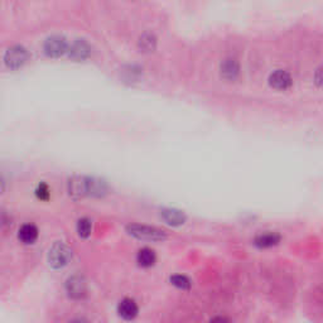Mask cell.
<instances>
[{"label":"cell","instance_id":"cell-1","mask_svg":"<svg viewBox=\"0 0 323 323\" xmlns=\"http://www.w3.org/2000/svg\"><path fill=\"white\" fill-rule=\"evenodd\" d=\"M48 264L53 269H62L72 259V250L64 244V242H56L48 251Z\"/></svg>","mask_w":323,"mask_h":323},{"label":"cell","instance_id":"cell-2","mask_svg":"<svg viewBox=\"0 0 323 323\" xmlns=\"http://www.w3.org/2000/svg\"><path fill=\"white\" fill-rule=\"evenodd\" d=\"M128 234L136 237L139 240H147V241H161L167 237L164 231L159 230L156 227H150L145 225H138V224H131L127 227Z\"/></svg>","mask_w":323,"mask_h":323},{"label":"cell","instance_id":"cell-3","mask_svg":"<svg viewBox=\"0 0 323 323\" xmlns=\"http://www.w3.org/2000/svg\"><path fill=\"white\" fill-rule=\"evenodd\" d=\"M28 57V52L23 46H13L6 51L4 61H5V65L9 68L17 69L26 64Z\"/></svg>","mask_w":323,"mask_h":323},{"label":"cell","instance_id":"cell-4","mask_svg":"<svg viewBox=\"0 0 323 323\" xmlns=\"http://www.w3.org/2000/svg\"><path fill=\"white\" fill-rule=\"evenodd\" d=\"M44 51L51 57H60L67 51V42L64 37L55 35L46 40L44 43Z\"/></svg>","mask_w":323,"mask_h":323},{"label":"cell","instance_id":"cell-5","mask_svg":"<svg viewBox=\"0 0 323 323\" xmlns=\"http://www.w3.org/2000/svg\"><path fill=\"white\" fill-rule=\"evenodd\" d=\"M67 293L73 299H80L86 294V283L78 275L71 277L66 283Z\"/></svg>","mask_w":323,"mask_h":323},{"label":"cell","instance_id":"cell-6","mask_svg":"<svg viewBox=\"0 0 323 323\" xmlns=\"http://www.w3.org/2000/svg\"><path fill=\"white\" fill-rule=\"evenodd\" d=\"M118 313L123 320L125 321H133L134 318L138 316L139 307L134 299L130 298H124L120 300L118 304Z\"/></svg>","mask_w":323,"mask_h":323},{"label":"cell","instance_id":"cell-7","mask_svg":"<svg viewBox=\"0 0 323 323\" xmlns=\"http://www.w3.org/2000/svg\"><path fill=\"white\" fill-rule=\"evenodd\" d=\"M18 239L26 245L34 244L38 239V228L33 224H24L18 231Z\"/></svg>","mask_w":323,"mask_h":323},{"label":"cell","instance_id":"cell-8","mask_svg":"<svg viewBox=\"0 0 323 323\" xmlns=\"http://www.w3.org/2000/svg\"><path fill=\"white\" fill-rule=\"evenodd\" d=\"M269 82H270L271 86L278 90H286L291 85L289 73L286 72V71H282V69H278L274 73H271Z\"/></svg>","mask_w":323,"mask_h":323},{"label":"cell","instance_id":"cell-9","mask_svg":"<svg viewBox=\"0 0 323 323\" xmlns=\"http://www.w3.org/2000/svg\"><path fill=\"white\" fill-rule=\"evenodd\" d=\"M280 241V236L275 232H266V234H261L255 239V245L258 248H271V246L277 245Z\"/></svg>","mask_w":323,"mask_h":323},{"label":"cell","instance_id":"cell-10","mask_svg":"<svg viewBox=\"0 0 323 323\" xmlns=\"http://www.w3.org/2000/svg\"><path fill=\"white\" fill-rule=\"evenodd\" d=\"M136 261L140 266L149 268V266L154 265V262H156V253L148 248L141 249L136 255Z\"/></svg>","mask_w":323,"mask_h":323},{"label":"cell","instance_id":"cell-11","mask_svg":"<svg viewBox=\"0 0 323 323\" xmlns=\"http://www.w3.org/2000/svg\"><path fill=\"white\" fill-rule=\"evenodd\" d=\"M89 55L90 47L85 40H77V42H75L73 46L71 47L69 56L75 58V60H84V58H86Z\"/></svg>","mask_w":323,"mask_h":323},{"label":"cell","instance_id":"cell-12","mask_svg":"<svg viewBox=\"0 0 323 323\" xmlns=\"http://www.w3.org/2000/svg\"><path fill=\"white\" fill-rule=\"evenodd\" d=\"M162 217H163V220H164L167 224L173 226L182 225L186 220L185 215L182 214L181 211L177 210H164L162 212Z\"/></svg>","mask_w":323,"mask_h":323},{"label":"cell","instance_id":"cell-13","mask_svg":"<svg viewBox=\"0 0 323 323\" xmlns=\"http://www.w3.org/2000/svg\"><path fill=\"white\" fill-rule=\"evenodd\" d=\"M93 231V224L89 219H81L77 222V234L82 239H87Z\"/></svg>","mask_w":323,"mask_h":323},{"label":"cell","instance_id":"cell-14","mask_svg":"<svg viewBox=\"0 0 323 323\" xmlns=\"http://www.w3.org/2000/svg\"><path fill=\"white\" fill-rule=\"evenodd\" d=\"M237 71H239V66L234 60H226L222 65V73L225 77L234 78L237 75Z\"/></svg>","mask_w":323,"mask_h":323},{"label":"cell","instance_id":"cell-15","mask_svg":"<svg viewBox=\"0 0 323 323\" xmlns=\"http://www.w3.org/2000/svg\"><path fill=\"white\" fill-rule=\"evenodd\" d=\"M170 283H172L173 286H176L177 288L181 289H188L191 287L190 280L186 277H183V275H174V277L170 278Z\"/></svg>","mask_w":323,"mask_h":323},{"label":"cell","instance_id":"cell-16","mask_svg":"<svg viewBox=\"0 0 323 323\" xmlns=\"http://www.w3.org/2000/svg\"><path fill=\"white\" fill-rule=\"evenodd\" d=\"M35 196L40 199V201H47L49 198V188L46 183H39L35 190Z\"/></svg>","mask_w":323,"mask_h":323},{"label":"cell","instance_id":"cell-17","mask_svg":"<svg viewBox=\"0 0 323 323\" xmlns=\"http://www.w3.org/2000/svg\"><path fill=\"white\" fill-rule=\"evenodd\" d=\"M210 323H230V322H228L227 318L225 317H215Z\"/></svg>","mask_w":323,"mask_h":323},{"label":"cell","instance_id":"cell-18","mask_svg":"<svg viewBox=\"0 0 323 323\" xmlns=\"http://www.w3.org/2000/svg\"><path fill=\"white\" fill-rule=\"evenodd\" d=\"M4 190H5V181H4L3 176L0 174V194H3Z\"/></svg>","mask_w":323,"mask_h":323}]
</instances>
